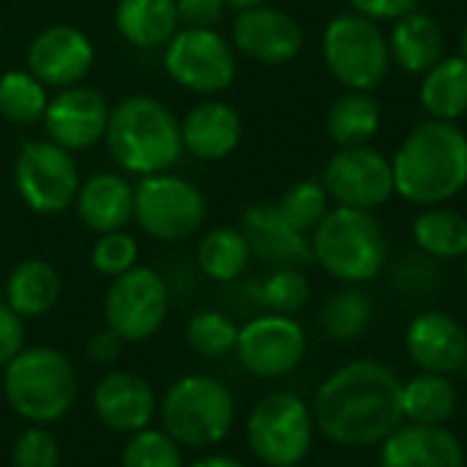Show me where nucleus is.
Returning <instances> with one entry per match:
<instances>
[{
	"label": "nucleus",
	"instance_id": "nucleus-1",
	"mask_svg": "<svg viewBox=\"0 0 467 467\" xmlns=\"http://www.w3.org/2000/svg\"><path fill=\"white\" fill-rule=\"evenodd\" d=\"M311 415L338 445H377L404 420L401 379L377 360H352L319 385Z\"/></svg>",
	"mask_w": 467,
	"mask_h": 467
},
{
	"label": "nucleus",
	"instance_id": "nucleus-2",
	"mask_svg": "<svg viewBox=\"0 0 467 467\" xmlns=\"http://www.w3.org/2000/svg\"><path fill=\"white\" fill-rule=\"evenodd\" d=\"M393 192L412 206H434L467 187V135L456 121L429 119L410 130L390 157Z\"/></svg>",
	"mask_w": 467,
	"mask_h": 467
},
{
	"label": "nucleus",
	"instance_id": "nucleus-3",
	"mask_svg": "<svg viewBox=\"0 0 467 467\" xmlns=\"http://www.w3.org/2000/svg\"><path fill=\"white\" fill-rule=\"evenodd\" d=\"M113 160L138 176L173 168L184 151L179 119L151 97H127L110 110L105 130Z\"/></svg>",
	"mask_w": 467,
	"mask_h": 467
},
{
	"label": "nucleus",
	"instance_id": "nucleus-4",
	"mask_svg": "<svg viewBox=\"0 0 467 467\" xmlns=\"http://www.w3.org/2000/svg\"><path fill=\"white\" fill-rule=\"evenodd\" d=\"M311 254L330 278L358 286L385 270L388 240L371 212L333 206L311 231Z\"/></svg>",
	"mask_w": 467,
	"mask_h": 467
},
{
	"label": "nucleus",
	"instance_id": "nucleus-5",
	"mask_svg": "<svg viewBox=\"0 0 467 467\" xmlns=\"http://www.w3.org/2000/svg\"><path fill=\"white\" fill-rule=\"evenodd\" d=\"M4 393L20 418L53 423L78 399V371L61 349L23 347L4 368Z\"/></svg>",
	"mask_w": 467,
	"mask_h": 467
},
{
	"label": "nucleus",
	"instance_id": "nucleus-6",
	"mask_svg": "<svg viewBox=\"0 0 467 467\" xmlns=\"http://www.w3.org/2000/svg\"><path fill=\"white\" fill-rule=\"evenodd\" d=\"M237 404L231 390L206 374H187L176 379L160 404L162 431L182 448H212L228 437Z\"/></svg>",
	"mask_w": 467,
	"mask_h": 467
},
{
	"label": "nucleus",
	"instance_id": "nucleus-7",
	"mask_svg": "<svg viewBox=\"0 0 467 467\" xmlns=\"http://www.w3.org/2000/svg\"><path fill=\"white\" fill-rule=\"evenodd\" d=\"M322 58L327 72L349 91H374L390 72L388 34L379 23L347 12L327 23L322 34Z\"/></svg>",
	"mask_w": 467,
	"mask_h": 467
},
{
	"label": "nucleus",
	"instance_id": "nucleus-8",
	"mask_svg": "<svg viewBox=\"0 0 467 467\" xmlns=\"http://www.w3.org/2000/svg\"><path fill=\"white\" fill-rule=\"evenodd\" d=\"M245 437L267 467H297L314 442V415L297 393L273 390L254 404Z\"/></svg>",
	"mask_w": 467,
	"mask_h": 467
},
{
	"label": "nucleus",
	"instance_id": "nucleus-9",
	"mask_svg": "<svg viewBox=\"0 0 467 467\" xmlns=\"http://www.w3.org/2000/svg\"><path fill=\"white\" fill-rule=\"evenodd\" d=\"M135 223L160 243L187 240L201 228L206 217L203 192L179 176L171 173H149L140 176L135 187Z\"/></svg>",
	"mask_w": 467,
	"mask_h": 467
},
{
	"label": "nucleus",
	"instance_id": "nucleus-10",
	"mask_svg": "<svg viewBox=\"0 0 467 467\" xmlns=\"http://www.w3.org/2000/svg\"><path fill=\"white\" fill-rule=\"evenodd\" d=\"M168 75L192 94L225 91L237 78V56L214 28H179L165 45Z\"/></svg>",
	"mask_w": 467,
	"mask_h": 467
},
{
	"label": "nucleus",
	"instance_id": "nucleus-11",
	"mask_svg": "<svg viewBox=\"0 0 467 467\" xmlns=\"http://www.w3.org/2000/svg\"><path fill=\"white\" fill-rule=\"evenodd\" d=\"M15 184L20 198L39 214H61L75 203L80 173L72 151L53 140H31L15 162Z\"/></svg>",
	"mask_w": 467,
	"mask_h": 467
},
{
	"label": "nucleus",
	"instance_id": "nucleus-12",
	"mask_svg": "<svg viewBox=\"0 0 467 467\" xmlns=\"http://www.w3.org/2000/svg\"><path fill=\"white\" fill-rule=\"evenodd\" d=\"M168 317V286L149 267H132L113 278L105 295V325L124 341L151 338Z\"/></svg>",
	"mask_w": 467,
	"mask_h": 467
},
{
	"label": "nucleus",
	"instance_id": "nucleus-13",
	"mask_svg": "<svg viewBox=\"0 0 467 467\" xmlns=\"http://www.w3.org/2000/svg\"><path fill=\"white\" fill-rule=\"evenodd\" d=\"M322 184L336 206L374 212L393 195L390 160L371 143L338 149L325 165Z\"/></svg>",
	"mask_w": 467,
	"mask_h": 467
},
{
	"label": "nucleus",
	"instance_id": "nucleus-14",
	"mask_svg": "<svg viewBox=\"0 0 467 467\" xmlns=\"http://www.w3.org/2000/svg\"><path fill=\"white\" fill-rule=\"evenodd\" d=\"M306 330L286 314H265L251 319L237 333V352L245 371L262 379L292 374L306 358Z\"/></svg>",
	"mask_w": 467,
	"mask_h": 467
},
{
	"label": "nucleus",
	"instance_id": "nucleus-15",
	"mask_svg": "<svg viewBox=\"0 0 467 467\" xmlns=\"http://www.w3.org/2000/svg\"><path fill=\"white\" fill-rule=\"evenodd\" d=\"M231 47L243 56L267 64L284 67L295 61L303 50V28L300 23L267 4L237 12L231 23Z\"/></svg>",
	"mask_w": 467,
	"mask_h": 467
},
{
	"label": "nucleus",
	"instance_id": "nucleus-16",
	"mask_svg": "<svg viewBox=\"0 0 467 467\" xmlns=\"http://www.w3.org/2000/svg\"><path fill=\"white\" fill-rule=\"evenodd\" d=\"M110 108L97 88L69 86L61 88L45 110L47 140L64 146L67 151H80L105 138Z\"/></svg>",
	"mask_w": 467,
	"mask_h": 467
},
{
	"label": "nucleus",
	"instance_id": "nucleus-17",
	"mask_svg": "<svg viewBox=\"0 0 467 467\" xmlns=\"http://www.w3.org/2000/svg\"><path fill=\"white\" fill-rule=\"evenodd\" d=\"M94 67L91 39L72 26L45 28L28 47V72L47 88L78 86Z\"/></svg>",
	"mask_w": 467,
	"mask_h": 467
},
{
	"label": "nucleus",
	"instance_id": "nucleus-18",
	"mask_svg": "<svg viewBox=\"0 0 467 467\" xmlns=\"http://www.w3.org/2000/svg\"><path fill=\"white\" fill-rule=\"evenodd\" d=\"M410 360L420 371L453 374L467 366V330L445 311H420L404 330Z\"/></svg>",
	"mask_w": 467,
	"mask_h": 467
},
{
	"label": "nucleus",
	"instance_id": "nucleus-19",
	"mask_svg": "<svg viewBox=\"0 0 467 467\" xmlns=\"http://www.w3.org/2000/svg\"><path fill=\"white\" fill-rule=\"evenodd\" d=\"M240 231L245 234L251 254L259 256L273 270H281V267L303 270V267L314 265L311 240L306 237V234L295 231L281 217L275 203H267V201L251 203L243 212V228Z\"/></svg>",
	"mask_w": 467,
	"mask_h": 467
},
{
	"label": "nucleus",
	"instance_id": "nucleus-20",
	"mask_svg": "<svg viewBox=\"0 0 467 467\" xmlns=\"http://www.w3.org/2000/svg\"><path fill=\"white\" fill-rule=\"evenodd\" d=\"M379 467H464V448L442 423L410 420L382 440Z\"/></svg>",
	"mask_w": 467,
	"mask_h": 467
},
{
	"label": "nucleus",
	"instance_id": "nucleus-21",
	"mask_svg": "<svg viewBox=\"0 0 467 467\" xmlns=\"http://www.w3.org/2000/svg\"><path fill=\"white\" fill-rule=\"evenodd\" d=\"M94 412L113 431H140L154 420L157 396L132 371H108L94 388Z\"/></svg>",
	"mask_w": 467,
	"mask_h": 467
},
{
	"label": "nucleus",
	"instance_id": "nucleus-22",
	"mask_svg": "<svg viewBox=\"0 0 467 467\" xmlns=\"http://www.w3.org/2000/svg\"><path fill=\"white\" fill-rule=\"evenodd\" d=\"M182 130V146L198 160L217 162L225 160L234 149L240 146L243 138V121L240 113L225 102L206 99L195 105L179 124Z\"/></svg>",
	"mask_w": 467,
	"mask_h": 467
},
{
	"label": "nucleus",
	"instance_id": "nucleus-23",
	"mask_svg": "<svg viewBox=\"0 0 467 467\" xmlns=\"http://www.w3.org/2000/svg\"><path fill=\"white\" fill-rule=\"evenodd\" d=\"M75 206H78V217L83 220L86 228H91L97 234L121 231L132 223L135 187L124 176L102 171V173H94L86 182H80Z\"/></svg>",
	"mask_w": 467,
	"mask_h": 467
},
{
	"label": "nucleus",
	"instance_id": "nucleus-24",
	"mask_svg": "<svg viewBox=\"0 0 467 467\" xmlns=\"http://www.w3.org/2000/svg\"><path fill=\"white\" fill-rule=\"evenodd\" d=\"M388 50L393 67L407 75H423L445 56V34L431 15L412 9L410 15L393 20Z\"/></svg>",
	"mask_w": 467,
	"mask_h": 467
},
{
	"label": "nucleus",
	"instance_id": "nucleus-25",
	"mask_svg": "<svg viewBox=\"0 0 467 467\" xmlns=\"http://www.w3.org/2000/svg\"><path fill=\"white\" fill-rule=\"evenodd\" d=\"M418 102L429 119L459 121L467 116V61L462 56H442L420 75Z\"/></svg>",
	"mask_w": 467,
	"mask_h": 467
},
{
	"label": "nucleus",
	"instance_id": "nucleus-26",
	"mask_svg": "<svg viewBox=\"0 0 467 467\" xmlns=\"http://www.w3.org/2000/svg\"><path fill=\"white\" fill-rule=\"evenodd\" d=\"M116 28L124 42L140 50L165 47L179 31L176 0H119Z\"/></svg>",
	"mask_w": 467,
	"mask_h": 467
},
{
	"label": "nucleus",
	"instance_id": "nucleus-27",
	"mask_svg": "<svg viewBox=\"0 0 467 467\" xmlns=\"http://www.w3.org/2000/svg\"><path fill=\"white\" fill-rule=\"evenodd\" d=\"M412 243L434 262L467 256V214L445 203L420 206L412 220Z\"/></svg>",
	"mask_w": 467,
	"mask_h": 467
},
{
	"label": "nucleus",
	"instance_id": "nucleus-28",
	"mask_svg": "<svg viewBox=\"0 0 467 467\" xmlns=\"http://www.w3.org/2000/svg\"><path fill=\"white\" fill-rule=\"evenodd\" d=\"M61 297V275L45 259L20 262L6 284V306L23 319L45 317Z\"/></svg>",
	"mask_w": 467,
	"mask_h": 467
},
{
	"label": "nucleus",
	"instance_id": "nucleus-29",
	"mask_svg": "<svg viewBox=\"0 0 467 467\" xmlns=\"http://www.w3.org/2000/svg\"><path fill=\"white\" fill-rule=\"evenodd\" d=\"M382 127V108L371 91H344L327 110L325 130L338 149L366 146Z\"/></svg>",
	"mask_w": 467,
	"mask_h": 467
},
{
	"label": "nucleus",
	"instance_id": "nucleus-30",
	"mask_svg": "<svg viewBox=\"0 0 467 467\" xmlns=\"http://www.w3.org/2000/svg\"><path fill=\"white\" fill-rule=\"evenodd\" d=\"M456 388L448 374L420 371L401 382V410L412 423H445L456 410Z\"/></svg>",
	"mask_w": 467,
	"mask_h": 467
},
{
	"label": "nucleus",
	"instance_id": "nucleus-31",
	"mask_svg": "<svg viewBox=\"0 0 467 467\" xmlns=\"http://www.w3.org/2000/svg\"><path fill=\"white\" fill-rule=\"evenodd\" d=\"M251 245L240 228H212L198 245V267L209 281L231 284L251 265Z\"/></svg>",
	"mask_w": 467,
	"mask_h": 467
},
{
	"label": "nucleus",
	"instance_id": "nucleus-32",
	"mask_svg": "<svg viewBox=\"0 0 467 467\" xmlns=\"http://www.w3.org/2000/svg\"><path fill=\"white\" fill-rule=\"evenodd\" d=\"M47 86L28 69H12L0 78V116L12 124H36L47 110Z\"/></svg>",
	"mask_w": 467,
	"mask_h": 467
},
{
	"label": "nucleus",
	"instance_id": "nucleus-33",
	"mask_svg": "<svg viewBox=\"0 0 467 467\" xmlns=\"http://www.w3.org/2000/svg\"><path fill=\"white\" fill-rule=\"evenodd\" d=\"M371 317H374L371 297L349 284V289L336 292L322 306L319 322H322V330L333 341H352V338H358V336H363L368 330Z\"/></svg>",
	"mask_w": 467,
	"mask_h": 467
},
{
	"label": "nucleus",
	"instance_id": "nucleus-34",
	"mask_svg": "<svg viewBox=\"0 0 467 467\" xmlns=\"http://www.w3.org/2000/svg\"><path fill=\"white\" fill-rule=\"evenodd\" d=\"M278 212L281 217L300 234H308L319 225V220L327 214L330 209V195L325 190L322 182L314 179H300L295 184H289L284 190V195L278 198Z\"/></svg>",
	"mask_w": 467,
	"mask_h": 467
},
{
	"label": "nucleus",
	"instance_id": "nucleus-35",
	"mask_svg": "<svg viewBox=\"0 0 467 467\" xmlns=\"http://www.w3.org/2000/svg\"><path fill=\"white\" fill-rule=\"evenodd\" d=\"M121 467H184L182 445L168 431L146 426L130 434L121 453Z\"/></svg>",
	"mask_w": 467,
	"mask_h": 467
},
{
	"label": "nucleus",
	"instance_id": "nucleus-36",
	"mask_svg": "<svg viewBox=\"0 0 467 467\" xmlns=\"http://www.w3.org/2000/svg\"><path fill=\"white\" fill-rule=\"evenodd\" d=\"M311 300V284L303 270L297 267H281L273 270L262 286H259V303L270 308L273 314H297L308 306Z\"/></svg>",
	"mask_w": 467,
	"mask_h": 467
},
{
	"label": "nucleus",
	"instance_id": "nucleus-37",
	"mask_svg": "<svg viewBox=\"0 0 467 467\" xmlns=\"http://www.w3.org/2000/svg\"><path fill=\"white\" fill-rule=\"evenodd\" d=\"M240 327L220 311H198L187 322V344L201 358H223L237 347Z\"/></svg>",
	"mask_w": 467,
	"mask_h": 467
},
{
	"label": "nucleus",
	"instance_id": "nucleus-38",
	"mask_svg": "<svg viewBox=\"0 0 467 467\" xmlns=\"http://www.w3.org/2000/svg\"><path fill=\"white\" fill-rule=\"evenodd\" d=\"M91 265L99 275L116 278L138 265V243L132 234L121 231H108L99 234V240L91 251Z\"/></svg>",
	"mask_w": 467,
	"mask_h": 467
},
{
	"label": "nucleus",
	"instance_id": "nucleus-39",
	"mask_svg": "<svg viewBox=\"0 0 467 467\" xmlns=\"http://www.w3.org/2000/svg\"><path fill=\"white\" fill-rule=\"evenodd\" d=\"M61 448L53 431L45 429V423H36L26 429L12 448V467H58Z\"/></svg>",
	"mask_w": 467,
	"mask_h": 467
},
{
	"label": "nucleus",
	"instance_id": "nucleus-40",
	"mask_svg": "<svg viewBox=\"0 0 467 467\" xmlns=\"http://www.w3.org/2000/svg\"><path fill=\"white\" fill-rule=\"evenodd\" d=\"M396 284L401 292L410 295H426L437 284V262L418 251V256L404 259L396 270Z\"/></svg>",
	"mask_w": 467,
	"mask_h": 467
},
{
	"label": "nucleus",
	"instance_id": "nucleus-41",
	"mask_svg": "<svg viewBox=\"0 0 467 467\" xmlns=\"http://www.w3.org/2000/svg\"><path fill=\"white\" fill-rule=\"evenodd\" d=\"M225 9V0H176L182 28H214Z\"/></svg>",
	"mask_w": 467,
	"mask_h": 467
},
{
	"label": "nucleus",
	"instance_id": "nucleus-42",
	"mask_svg": "<svg viewBox=\"0 0 467 467\" xmlns=\"http://www.w3.org/2000/svg\"><path fill=\"white\" fill-rule=\"evenodd\" d=\"M26 347V319L15 314L6 303H0V368Z\"/></svg>",
	"mask_w": 467,
	"mask_h": 467
},
{
	"label": "nucleus",
	"instance_id": "nucleus-43",
	"mask_svg": "<svg viewBox=\"0 0 467 467\" xmlns=\"http://www.w3.org/2000/svg\"><path fill=\"white\" fill-rule=\"evenodd\" d=\"M355 15H363L374 23H393L412 9H418V0H349Z\"/></svg>",
	"mask_w": 467,
	"mask_h": 467
},
{
	"label": "nucleus",
	"instance_id": "nucleus-44",
	"mask_svg": "<svg viewBox=\"0 0 467 467\" xmlns=\"http://www.w3.org/2000/svg\"><path fill=\"white\" fill-rule=\"evenodd\" d=\"M121 349H124V338L119 333H113L110 327L94 333L86 344V355L91 363L97 366H110L121 358Z\"/></svg>",
	"mask_w": 467,
	"mask_h": 467
},
{
	"label": "nucleus",
	"instance_id": "nucleus-45",
	"mask_svg": "<svg viewBox=\"0 0 467 467\" xmlns=\"http://www.w3.org/2000/svg\"><path fill=\"white\" fill-rule=\"evenodd\" d=\"M190 467H245V464L234 456H203V459L192 462Z\"/></svg>",
	"mask_w": 467,
	"mask_h": 467
},
{
	"label": "nucleus",
	"instance_id": "nucleus-46",
	"mask_svg": "<svg viewBox=\"0 0 467 467\" xmlns=\"http://www.w3.org/2000/svg\"><path fill=\"white\" fill-rule=\"evenodd\" d=\"M262 4H267V0H225V6L228 9H237V12L251 9V6H262Z\"/></svg>",
	"mask_w": 467,
	"mask_h": 467
},
{
	"label": "nucleus",
	"instance_id": "nucleus-47",
	"mask_svg": "<svg viewBox=\"0 0 467 467\" xmlns=\"http://www.w3.org/2000/svg\"><path fill=\"white\" fill-rule=\"evenodd\" d=\"M459 47H462V53H459V56H462V58L467 61V26L462 28V39H459Z\"/></svg>",
	"mask_w": 467,
	"mask_h": 467
},
{
	"label": "nucleus",
	"instance_id": "nucleus-48",
	"mask_svg": "<svg viewBox=\"0 0 467 467\" xmlns=\"http://www.w3.org/2000/svg\"><path fill=\"white\" fill-rule=\"evenodd\" d=\"M462 275H464V286H467V256H464V265H462Z\"/></svg>",
	"mask_w": 467,
	"mask_h": 467
}]
</instances>
